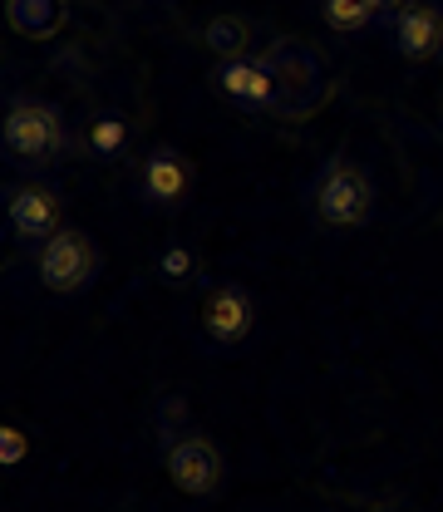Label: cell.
Masks as SVG:
<instances>
[{"label": "cell", "mask_w": 443, "mask_h": 512, "mask_svg": "<svg viewBox=\"0 0 443 512\" xmlns=\"http://www.w3.org/2000/svg\"><path fill=\"white\" fill-rule=\"evenodd\" d=\"M311 212L330 227H365L375 217V183L360 163L330 158L311 183Z\"/></svg>", "instance_id": "7a4b0ae2"}, {"label": "cell", "mask_w": 443, "mask_h": 512, "mask_svg": "<svg viewBox=\"0 0 443 512\" xmlns=\"http://www.w3.org/2000/svg\"><path fill=\"white\" fill-rule=\"evenodd\" d=\"M389 45L404 60H434L443 50V5L439 0H404L389 20Z\"/></svg>", "instance_id": "8992f818"}, {"label": "cell", "mask_w": 443, "mask_h": 512, "mask_svg": "<svg viewBox=\"0 0 443 512\" xmlns=\"http://www.w3.org/2000/svg\"><path fill=\"white\" fill-rule=\"evenodd\" d=\"M252 325H256V306L242 286H212V291L202 296V330H207L212 345L237 350V345L252 335Z\"/></svg>", "instance_id": "ba28073f"}, {"label": "cell", "mask_w": 443, "mask_h": 512, "mask_svg": "<svg viewBox=\"0 0 443 512\" xmlns=\"http://www.w3.org/2000/svg\"><path fill=\"white\" fill-rule=\"evenodd\" d=\"M35 266H40V281H45V291H55V296L84 291V286L94 281V271H99L94 237H89V232H79V227H64V232H55V237L40 247Z\"/></svg>", "instance_id": "277c9868"}, {"label": "cell", "mask_w": 443, "mask_h": 512, "mask_svg": "<svg viewBox=\"0 0 443 512\" xmlns=\"http://www.w3.org/2000/svg\"><path fill=\"white\" fill-rule=\"evenodd\" d=\"M10 30L25 40H50L64 25V0H5Z\"/></svg>", "instance_id": "8fae6325"}, {"label": "cell", "mask_w": 443, "mask_h": 512, "mask_svg": "<svg viewBox=\"0 0 443 512\" xmlns=\"http://www.w3.org/2000/svg\"><path fill=\"white\" fill-rule=\"evenodd\" d=\"M375 15H380L375 0H325V20L335 30H365Z\"/></svg>", "instance_id": "4fadbf2b"}, {"label": "cell", "mask_w": 443, "mask_h": 512, "mask_svg": "<svg viewBox=\"0 0 443 512\" xmlns=\"http://www.w3.org/2000/svg\"><path fill=\"white\" fill-rule=\"evenodd\" d=\"M261 64L276 79V109H271L276 119L301 124V119H311L320 104L330 99V74H325V60L316 50H306L296 40H276V45H266Z\"/></svg>", "instance_id": "6da1fadb"}, {"label": "cell", "mask_w": 443, "mask_h": 512, "mask_svg": "<svg viewBox=\"0 0 443 512\" xmlns=\"http://www.w3.org/2000/svg\"><path fill=\"white\" fill-rule=\"evenodd\" d=\"M192 188V168L178 148H153L143 163V197L153 207H178Z\"/></svg>", "instance_id": "9c48e42d"}, {"label": "cell", "mask_w": 443, "mask_h": 512, "mask_svg": "<svg viewBox=\"0 0 443 512\" xmlns=\"http://www.w3.org/2000/svg\"><path fill=\"white\" fill-rule=\"evenodd\" d=\"M163 463H168V478L188 493V498H212L222 488V453L207 434H168L163 444Z\"/></svg>", "instance_id": "5b68a950"}, {"label": "cell", "mask_w": 443, "mask_h": 512, "mask_svg": "<svg viewBox=\"0 0 443 512\" xmlns=\"http://www.w3.org/2000/svg\"><path fill=\"white\" fill-rule=\"evenodd\" d=\"M394 5H404V0H375V10H394Z\"/></svg>", "instance_id": "e0dca14e"}, {"label": "cell", "mask_w": 443, "mask_h": 512, "mask_svg": "<svg viewBox=\"0 0 443 512\" xmlns=\"http://www.w3.org/2000/svg\"><path fill=\"white\" fill-rule=\"evenodd\" d=\"M89 143H94V153H104V158L124 153V143H128L124 114H99V119H94V128H89Z\"/></svg>", "instance_id": "5bb4252c"}, {"label": "cell", "mask_w": 443, "mask_h": 512, "mask_svg": "<svg viewBox=\"0 0 443 512\" xmlns=\"http://www.w3.org/2000/svg\"><path fill=\"white\" fill-rule=\"evenodd\" d=\"M202 45L217 50L222 60H247V20L237 15H212L202 30Z\"/></svg>", "instance_id": "7c38bea8"}, {"label": "cell", "mask_w": 443, "mask_h": 512, "mask_svg": "<svg viewBox=\"0 0 443 512\" xmlns=\"http://www.w3.org/2000/svg\"><path fill=\"white\" fill-rule=\"evenodd\" d=\"M60 192L45 188V183H20V188H10L5 197V212H10V232L20 237V242H50L55 232H60Z\"/></svg>", "instance_id": "52a82bcc"}, {"label": "cell", "mask_w": 443, "mask_h": 512, "mask_svg": "<svg viewBox=\"0 0 443 512\" xmlns=\"http://www.w3.org/2000/svg\"><path fill=\"white\" fill-rule=\"evenodd\" d=\"M163 271H168L173 281H183V276H188V271H192V256L183 252V247H173V252H163Z\"/></svg>", "instance_id": "9a60e30c"}, {"label": "cell", "mask_w": 443, "mask_h": 512, "mask_svg": "<svg viewBox=\"0 0 443 512\" xmlns=\"http://www.w3.org/2000/svg\"><path fill=\"white\" fill-rule=\"evenodd\" d=\"M5 148L25 168H55V158L64 153L60 109L55 104H40V99H15L10 114H5Z\"/></svg>", "instance_id": "3957f363"}, {"label": "cell", "mask_w": 443, "mask_h": 512, "mask_svg": "<svg viewBox=\"0 0 443 512\" xmlns=\"http://www.w3.org/2000/svg\"><path fill=\"white\" fill-rule=\"evenodd\" d=\"M217 89L232 99V104H247V109H276V79L261 60H222L217 69Z\"/></svg>", "instance_id": "30bf717a"}, {"label": "cell", "mask_w": 443, "mask_h": 512, "mask_svg": "<svg viewBox=\"0 0 443 512\" xmlns=\"http://www.w3.org/2000/svg\"><path fill=\"white\" fill-rule=\"evenodd\" d=\"M0 439H5V444H0V458H5V463H20V458H25V434H20V429H5Z\"/></svg>", "instance_id": "2e32d148"}]
</instances>
